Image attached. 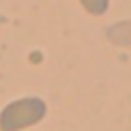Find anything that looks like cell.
<instances>
[{"label": "cell", "instance_id": "1", "mask_svg": "<svg viewBox=\"0 0 131 131\" xmlns=\"http://www.w3.org/2000/svg\"><path fill=\"white\" fill-rule=\"evenodd\" d=\"M48 113L41 97H21L0 111V131H23L39 124Z\"/></svg>", "mask_w": 131, "mask_h": 131}, {"label": "cell", "instance_id": "2", "mask_svg": "<svg viewBox=\"0 0 131 131\" xmlns=\"http://www.w3.org/2000/svg\"><path fill=\"white\" fill-rule=\"evenodd\" d=\"M78 2H81L83 9H85L88 14H92V16H101V14H106L108 7H111V0H78Z\"/></svg>", "mask_w": 131, "mask_h": 131}]
</instances>
